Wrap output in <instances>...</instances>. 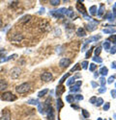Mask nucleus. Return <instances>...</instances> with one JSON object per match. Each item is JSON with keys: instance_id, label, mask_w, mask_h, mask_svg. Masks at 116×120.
<instances>
[{"instance_id": "obj_1", "label": "nucleus", "mask_w": 116, "mask_h": 120, "mask_svg": "<svg viewBox=\"0 0 116 120\" xmlns=\"http://www.w3.org/2000/svg\"><path fill=\"white\" fill-rule=\"evenodd\" d=\"M30 88H31V86L29 83H23L21 85H19L16 87V90L17 93L19 94H23V93H26L28 92L29 90H30Z\"/></svg>"}, {"instance_id": "obj_2", "label": "nucleus", "mask_w": 116, "mask_h": 120, "mask_svg": "<svg viewBox=\"0 0 116 120\" xmlns=\"http://www.w3.org/2000/svg\"><path fill=\"white\" fill-rule=\"evenodd\" d=\"M1 99L3 100V101L12 102V101H15V100H17V96H16L15 94H13L12 92L7 91V92H4V93L1 95Z\"/></svg>"}, {"instance_id": "obj_3", "label": "nucleus", "mask_w": 116, "mask_h": 120, "mask_svg": "<svg viewBox=\"0 0 116 120\" xmlns=\"http://www.w3.org/2000/svg\"><path fill=\"white\" fill-rule=\"evenodd\" d=\"M21 74V69L19 67H14L11 72H10V76H11L12 79H17Z\"/></svg>"}, {"instance_id": "obj_4", "label": "nucleus", "mask_w": 116, "mask_h": 120, "mask_svg": "<svg viewBox=\"0 0 116 120\" xmlns=\"http://www.w3.org/2000/svg\"><path fill=\"white\" fill-rule=\"evenodd\" d=\"M52 79V74L50 72H45L41 75V80L44 82H50Z\"/></svg>"}, {"instance_id": "obj_5", "label": "nucleus", "mask_w": 116, "mask_h": 120, "mask_svg": "<svg viewBox=\"0 0 116 120\" xmlns=\"http://www.w3.org/2000/svg\"><path fill=\"white\" fill-rule=\"evenodd\" d=\"M46 114H47V119L48 120H54V118H55V112H54V109H53V108L52 107H50V108H48L47 109H46Z\"/></svg>"}, {"instance_id": "obj_6", "label": "nucleus", "mask_w": 116, "mask_h": 120, "mask_svg": "<svg viewBox=\"0 0 116 120\" xmlns=\"http://www.w3.org/2000/svg\"><path fill=\"white\" fill-rule=\"evenodd\" d=\"M70 64H71V60L69 58H63V59L60 60V62H59V65L61 67H67Z\"/></svg>"}, {"instance_id": "obj_7", "label": "nucleus", "mask_w": 116, "mask_h": 120, "mask_svg": "<svg viewBox=\"0 0 116 120\" xmlns=\"http://www.w3.org/2000/svg\"><path fill=\"white\" fill-rule=\"evenodd\" d=\"M76 9L79 10V12L82 13L84 16L86 15V11H85L84 5H83V4H81V2H80V1H77V4H76Z\"/></svg>"}, {"instance_id": "obj_8", "label": "nucleus", "mask_w": 116, "mask_h": 120, "mask_svg": "<svg viewBox=\"0 0 116 120\" xmlns=\"http://www.w3.org/2000/svg\"><path fill=\"white\" fill-rule=\"evenodd\" d=\"M11 39H12L13 41H21L22 39H23V36H22L21 34L17 33V34H15V35L11 38Z\"/></svg>"}, {"instance_id": "obj_9", "label": "nucleus", "mask_w": 116, "mask_h": 120, "mask_svg": "<svg viewBox=\"0 0 116 120\" xmlns=\"http://www.w3.org/2000/svg\"><path fill=\"white\" fill-rule=\"evenodd\" d=\"M40 27H41V29L43 30V31H48L50 26V24H48L46 21H43V22H41Z\"/></svg>"}, {"instance_id": "obj_10", "label": "nucleus", "mask_w": 116, "mask_h": 120, "mask_svg": "<svg viewBox=\"0 0 116 120\" xmlns=\"http://www.w3.org/2000/svg\"><path fill=\"white\" fill-rule=\"evenodd\" d=\"M8 87V83L5 80H0V91H3Z\"/></svg>"}, {"instance_id": "obj_11", "label": "nucleus", "mask_w": 116, "mask_h": 120, "mask_svg": "<svg viewBox=\"0 0 116 120\" xmlns=\"http://www.w3.org/2000/svg\"><path fill=\"white\" fill-rule=\"evenodd\" d=\"M31 17H32V16H31L30 15H24L23 17H21V20H19V22H21V23L28 22V21L31 19Z\"/></svg>"}, {"instance_id": "obj_12", "label": "nucleus", "mask_w": 116, "mask_h": 120, "mask_svg": "<svg viewBox=\"0 0 116 120\" xmlns=\"http://www.w3.org/2000/svg\"><path fill=\"white\" fill-rule=\"evenodd\" d=\"M16 57H17V54H14V55H11V56H9V57L3 58V59H1V60H0V63H6V62L10 61V60H12V59L16 58Z\"/></svg>"}, {"instance_id": "obj_13", "label": "nucleus", "mask_w": 116, "mask_h": 120, "mask_svg": "<svg viewBox=\"0 0 116 120\" xmlns=\"http://www.w3.org/2000/svg\"><path fill=\"white\" fill-rule=\"evenodd\" d=\"M64 91H65V87H64L62 85L59 86H57V89H56V94H57V96H60Z\"/></svg>"}, {"instance_id": "obj_14", "label": "nucleus", "mask_w": 116, "mask_h": 120, "mask_svg": "<svg viewBox=\"0 0 116 120\" xmlns=\"http://www.w3.org/2000/svg\"><path fill=\"white\" fill-rule=\"evenodd\" d=\"M0 120H11V113L10 112H3V115L1 116Z\"/></svg>"}, {"instance_id": "obj_15", "label": "nucleus", "mask_w": 116, "mask_h": 120, "mask_svg": "<svg viewBox=\"0 0 116 120\" xmlns=\"http://www.w3.org/2000/svg\"><path fill=\"white\" fill-rule=\"evenodd\" d=\"M76 35L79 37H84V36H86V32L83 28H79L76 31Z\"/></svg>"}, {"instance_id": "obj_16", "label": "nucleus", "mask_w": 116, "mask_h": 120, "mask_svg": "<svg viewBox=\"0 0 116 120\" xmlns=\"http://www.w3.org/2000/svg\"><path fill=\"white\" fill-rule=\"evenodd\" d=\"M27 104H30V105H39L40 102H39L38 99H30L27 101Z\"/></svg>"}, {"instance_id": "obj_17", "label": "nucleus", "mask_w": 116, "mask_h": 120, "mask_svg": "<svg viewBox=\"0 0 116 120\" xmlns=\"http://www.w3.org/2000/svg\"><path fill=\"white\" fill-rule=\"evenodd\" d=\"M104 33L105 34H112V33H116V29L115 28H110V29H104Z\"/></svg>"}, {"instance_id": "obj_18", "label": "nucleus", "mask_w": 116, "mask_h": 120, "mask_svg": "<svg viewBox=\"0 0 116 120\" xmlns=\"http://www.w3.org/2000/svg\"><path fill=\"white\" fill-rule=\"evenodd\" d=\"M47 92H48V89H47V88H45V89H43V90H41L40 92L38 93V97H43V96H45Z\"/></svg>"}, {"instance_id": "obj_19", "label": "nucleus", "mask_w": 116, "mask_h": 120, "mask_svg": "<svg viewBox=\"0 0 116 120\" xmlns=\"http://www.w3.org/2000/svg\"><path fill=\"white\" fill-rule=\"evenodd\" d=\"M100 73H101L102 75L105 76L106 74L108 73V68H106V67H101V69H100Z\"/></svg>"}, {"instance_id": "obj_20", "label": "nucleus", "mask_w": 116, "mask_h": 120, "mask_svg": "<svg viewBox=\"0 0 116 120\" xmlns=\"http://www.w3.org/2000/svg\"><path fill=\"white\" fill-rule=\"evenodd\" d=\"M104 103V100L102 99V98H97V100H96V103H95V105L97 106V107H100L102 104Z\"/></svg>"}, {"instance_id": "obj_21", "label": "nucleus", "mask_w": 116, "mask_h": 120, "mask_svg": "<svg viewBox=\"0 0 116 120\" xmlns=\"http://www.w3.org/2000/svg\"><path fill=\"white\" fill-rule=\"evenodd\" d=\"M74 100H75V97L72 96V95H68V96L66 97V101H67L68 103H73Z\"/></svg>"}, {"instance_id": "obj_22", "label": "nucleus", "mask_w": 116, "mask_h": 120, "mask_svg": "<svg viewBox=\"0 0 116 120\" xmlns=\"http://www.w3.org/2000/svg\"><path fill=\"white\" fill-rule=\"evenodd\" d=\"M90 14L91 15H95L96 14V12H97V6H92L91 8H90Z\"/></svg>"}, {"instance_id": "obj_23", "label": "nucleus", "mask_w": 116, "mask_h": 120, "mask_svg": "<svg viewBox=\"0 0 116 120\" xmlns=\"http://www.w3.org/2000/svg\"><path fill=\"white\" fill-rule=\"evenodd\" d=\"M71 91H72V92H73V91H74V92L79 91V86H75H75H73L71 87Z\"/></svg>"}, {"instance_id": "obj_24", "label": "nucleus", "mask_w": 116, "mask_h": 120, "mask_svg": "<svg viewBox=\"0 0 116 120\" xmlns=\"http://www.w3.org/2000/svg\"><path fill=\"white\" fill-rule=\"evenodd\" d=\"M69 76H70V73H67L66 75H64V76L60 79V82H59V83H60V85H61V84H63V83H64V81H65V80H66L68 77H69Z\"/></svg>"}, {"instance_id": "obj_25", "label": "nucleus", "mask_w": 116, "mask_h": 120, "mask_svg": "<svg viewBox=\"0 0 116 120\" xmlns=\"http://www.w3.org/2000/svg\"><path fill=\"white\" fill-rule=\"evenodd\" d=\"M104 10V6L102 4V5H101V7H100V10H99V13H98V15H99V16H101V15H103Z\"/></svg>"}, {"instance_id": "obj_26", "label": "nucleus", "mask_w": 116, "mask_h": 120, "mask_svg": "<svg viewBox=\"0 0 116 120\" xmlns=\"http://www.w3.org/2000/svg\"><path fill=\"white\" fill-rule=\"evenodd\" d=\"M57 107H58V111L60 109V108L63 107V103H62V101H61L60 99H58V100H57Z\"/></svg>"}, {"instance_id": "obj_27", "label": "nucleus", "mask_w": 116, "mask_h": 120, "mask_svg": "<svg viewBox=\"0 0 116 120\" xmlns=\"http://www.w3.org/2000/svg\"><path fill=\"white\" fill-rule=\"evenodd\" d=\"M50 4L53 5V6H57V5H59V4H60V1H59V0H51V1H50Z\"/></svg>"}, {"instance_id": "obj_28", "label": "nucleus", "mask_w": 116, "mask_h": 120, "mask_svg": "<svg viewBox=\"0 0 116 120\" xmlns=\"http://www.w3.org/2000/svg\"><path fill=\"white\" fill-rule=\"evenodd\" d=\"M93 61H94V62H97V63H99V64H101V63L103 62V60H102L100 57H95V58H93Z\"/></svg>"}, {"instance_id": "obj_29", "label": "nucleus", "mask_w": 116, "mask_h": 120, "mask_svg": "<svg viewBox=\"0 0 116 120\" xmlns=\"http://www.w3.org/2000/svg\"><path fill=\"white\" fill-rule=\"evenodd\" d=\"M82 114H83V116L85 117V118H88L89 117V112L86 111V109H82Z\"/></svg>"}, {"instance_id": "obj_30", "label": "nucleus", "mask_w": 116, "mask_h": 120, "mask_svg": "<svg viewBox=\"0 0 116 120\" xmlns=\"http://www.w3.org/2000/svg\"><path fill=\"white\" fill-rule=\"evenodd\" d=\"M104 49H109L110 48V43L108 42V41H105V42H104Z\"/></svg>"}, {"instance_id": "obj_31", "label": "nucleus", "mask_w": 116, "mask_h": 120, "mask_svg": "<svg viewBox=\"0 0 116 120\" xmlns=\"http://www.w3.org/2000/svg\"><path fill=\"white\" fill-rule=\"evenodd\" d=\"M87 29H88L89 31H93V30H95V25L89 23L88 25H87Z\"/></svg>"}, {"instance_id": "obj_32", "label": "nucleus", "mask_w": 116, "mask_h": 120, "mask_svg": "<svg viewBox=\"0 0 116 120\" xmlns=\"http://www.w3.org/2000/svg\"><path fill=\"white\" fill-rule=\"evenodd\" d=\"M73 83H75V77H72V78L69 80V81L67 82V86H71Z\"/></svg>"}, {"instance_id": "obj_33", "label": "nucleus", "mask_w": 116, "mask_h": 120, "mask_svg": "<svg viewBox=\"0 0 116 120\" xmlns=\"http://www.w3.org/2000/svg\"><path fill=\"white\" fill-rule=\"evenodd\" d=\"M96 67H97V65H96L95 64H90V67H89V70H90V71H94L95 69H96Z\"/></svg>"}, {"instance_id": "obj_34", "label": "nucleus", "mask_w": 116, "mask_h": 120, "mask_svg": "<svg viewBox=\"0 0 116 120\" xmlns=\"http://www.w3.org/2000/svg\"><path fill=\"white\" fill-rule=\"evenodd\" d=\"M100 84H101L102 86H104V85H105V79H104V77H102V78L100 79Z\"/></svg>"}, {"instance_id": "obj_35", "label": "nucleus", "mask_w": 116, "mask_h": 120, "mask_svg": "<svg viewBox=\"0 0 116 120\" xmlns=\"http://www.w3.org/2000/svg\"><path fill=\"white\" fill-rule=\"evenodd\" d=\"M101 49H102L101 47H97V48H96V50H95V54H96V57H97V56H98V55L101 53Z\"/></svg>"}, {"instance_id": "obj_36", "label": "nucleus", "mask_w": 116, "mask_h": 120, "mask_svg": "<svg viewBox=\"0 0 116 120\" xmlns=\"http://www.w3.org/2000/svg\"><path fill=\"white\" fill-rule=\"evenodd\" d=\"M77 69H79V64H75V67H73V68L71 69V72H74V71L77 70Z\"/></svg>"}, {"instance_id": "obj_37", "label": "nucleus", "mask_w": 116, "mask_h": 120, "mask_svg": "<svg viewBox=\"0 0 116 120\" xmlns=\"http://www.w3.org/2000/svg\"><path fill=\"white\" fill-rule=\"evenodd\" d=\"M92 50H93V47H91V48L89 49V51H88V52H87V53H86V58H87V59H88V58H89V57L91 56V53H92Z\"/></svg>"}, {"instance_id": "obj_38", "label": "nucleus", "mask_w": 116, "mask_h": 120, "mask_svg": "<svg viewBox=\"0 0 116 120\" xmlns=\"http://www.w3.org/2000/svg\"><path fill=\"white\" fill-rule=\"evenodd\" d=\"M109 106H110L109 103H105V105L104 106V111H108V109H109Z\"/></svg>"}, {"instance_id": "obj_39", "label": "nucleus", "mask_w": 116, "mask_h": 120, "mask_svg": "<svg viewBox=\"0 0 116 120\" xmlns=\"http://www.w3.org/2000/svg\"><path fill=\"white\" fill-rule=\"evenodd\" d=\"M105 91H106L105 86H102V87L99 89V92H100V93H104V92H105Z\"/></svg>"}, {"instance_id": "obj_40", "label": "nucleus", "mask_w": 116, "mask_h": 120, "mask_svg": "<svg viewBox=\"0 0 116 120\" xmlns=\"http://www.w3.org/2000/svg\"><path fill=\"white\" fill-rule=\"evenodd\" d=\"M87 65H88V62H83L82 63V68L83 69H87Z\"/></svg>"}, {"instance_id": "obj_41", "label": "nucleus", "mask_w": 116, "mask_h": 120, "mask_svg": "<svg viewBox=\"0 0 116 120\" xmlns=\"http://www.w3.org/2000/svg\"><path fill=\"white\" fill-rule=\"evenodd\" d=\"M75 99H76V100H83V96L82 95H75Z\"/></svg>"}, {"instance_id": "obj_42", "label": "nucleus", "mask_w": 116, "mask_h": 120, "mask_svg": "<svg viewBox=\"0 0 116 120\" xmlns=\"http://www.w3.org/2000/svg\"><path fill=\"white\" fill-rule=\"evenodd\" d=\"M110 39L113 41V43H115L116 44V35H114V36H111L110 37Z\"/></svg>"}, {"instance_id": "obj_43", "label": "nucleus", "mask_w": 116, "mask_h": 120, "mask_svg": "<svg viewBox=\"0 0 116 120\" xmlns=\"http://www.w3.org/2000/svg\"><path fill=\"white\" fill-rule=\"evenodd\" d=\"M114 79H115V76H112V77H110L109 79H108V84H111L113 81H114Z\"/></svg>"}, {"instance_id": "obj_44", "label": "nucleus", "mask_w": 116, "mask_h": 120, "mask_svg": "<svg viewBox=\"0 0 116 120\" xmlns=\"http://www.w3.org/2000/svg\"><path fill=\"white\" fill-rule=\"evenodd\" d=\"M96 100H97V97L94 96V97H92V98L90 99V102H91L92 104H95V103H96Z\"/></svg>"}, {"instance_id": "obj_45", "label": "nucleus", "mask_w": 116, "mask_h": 120, "mask_svg": "<svg viewBox=\"0 0 116 120\" xmlns=\"http://www.w3.org/2000/svg\"><path fill=\"white\" fill-rule=\"evenodd\" d=\"M110 53H111V54H115V53H116V46H113V47L111 48Z\"/></svg>"}, {"instance_id": "obj_46", "label": "nucleus", "mask_w": 116, "mask_h": 120, "mask_svg": "<svg viewBox=\"0 0 116 120\" xmlns=\"http://www.w3.org/2000/svg\"><path fill=\"white\" fill-rule=\"evenodd\" d=\"M111 95H112V97L116 98V89H113V90H111Z\"/></svg>"}, {"instance_id": "obj_47", "label": "nucleus", "mask_w": 116, "mask_h": 120, "mask_svg": "<svg viewBox=\"0 0 116 120\" xmlns=\"http://www.w3.org/2000/svg\"><path fill=\"white\" fill-rule=\"evenodd\" d=\"M91 85H92L93 87H97V86H98V84H96L95 82H91Z\"/></svg>"}, {"instance_id": "obj_48", "label": "nucleus", "mask_w": 116, "mask_h": 120, "mask_svg": "<svg viewBox=\"0 0 116 120\" xmlns=\"http://www.w3.org/2000/svg\"><path fill=\"white\" fill-rule=\"evenodd\" d=\"M111 67H112V68H114V69H116V62H113V63H112Z\"/></svg>"}, {"instance_id": "obj_49", "label": "nucleus", "mask_w": 116, "mask_h": 120, "mask_svg": "<svg viewBox=\"0 0 116 120\" xmlns=\"http://www.w3.org/2000/svg\"><path fill=\"white\" fill-rule=\"evenodd\" d=\"M44 11H45V9H44V8L41 9V10H40V12H39V14H44Z\"/></svg>"}, {"instance_id": "obj_50", "label": "nucleus", "mask_w": 116, "mask_h": 120, "mask_svg": "<svg viewBox=\"0 0 116 120\" xmlns=\"http://www.w3.org/2000/svg\"><path fill=\"white\" fill-rule=\"evenodd\" d=\"M72 108H75V109H79V106H75V105H72Z\"/></svg>"}, {"instance_id": "obj_51", "label": "nucleus", "mask_w": 116, "mask_h": 120, "mask_svg": "<svg viewBox=\"0 0 116 120\" xmlns=\"http://www.w3.org/2000/svg\"><path fill=\"white\" fill-rule=\"evenodd\" d=\"M2 26V19H1V17H0V27Z\"/></svg>"}, {"instance_id": "obj_52", "label": "nucleus", "mask_w": 116, "mask_h": 120, "mask_svg": "<svg viewBox=\"0 0 116 120\" xmlns=\"http://www.w3.org/2000/svg\"><path fill=\"white\" fill-rule=\"evenodd\" d=\"M112 15H115V16H116V9H115V10H114V12H113V14H112Z\"/></svg>"}, {"instance_id": "obj_53", "label": "nucleus", "mask_w": 116, "mask_h": 120, "mask_svg": "<svg viewBox=\"0 0 116 120\" xmlns=\"http://www.w3.org/2000/svg\"><path fill=\"white\" fill-rule=\"evenodd\" d=\"M98 76H99V74H98V72H96V73H95V77H98Z\"/></svg>"}, {"instance_id": "obj_54", "label": "nucleus", "mask_w": 116, "mask_h": 120, "mask_svg": "<svg viewBox=\"0 0 116 120\" xmlns=\"http://www.w3.org/2000/svg\"><path fill=\"white\" fill-rule=\"evenodd\" d=\"M98 120H102V118H98Z\"/></svg>"}, {"instance_id": "obj_55", "label": "nucleus", "mask_w": 116, "mask_h": 120, "mask_svg": "<svg viewBox=\"0 0 116 120\" xmlns=\"http://www.w3.org/2000/svg\"><path fill=\"white\" fill-rule=\"evenodd\" d=\"M114 7H115V8H116V4H115V6H114Z\"/></svg>"}, {"instance_id": "obj_56", "label": "nucleus", "mask_w": 116, "mask_h": 120, "mask_svg": "<svg viewBox=\"0 0 116 120\" xmlns=\"http://www.w3.org/2000/svg\"><path fill=\"white\" fill-rule=\"evenodd\" d=\"M115 86H116V84H115Z\"/></svg>"}]
</instances>
